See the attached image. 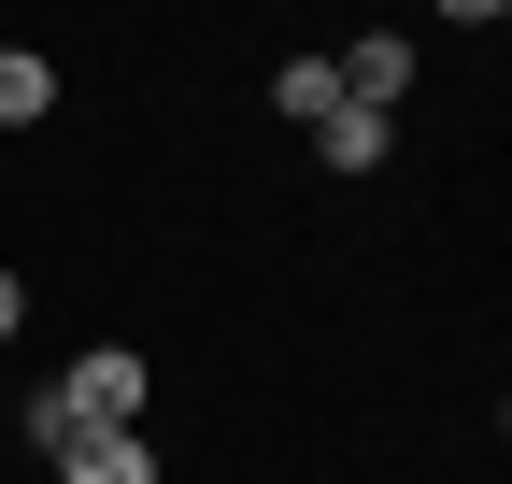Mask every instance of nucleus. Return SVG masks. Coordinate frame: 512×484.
<instances>
[{"instance_id": "1", "label": "nucleus", "mask_w": 512, "mask_h": 484, "mask_svg": "<svg viewBox=\"0 0 512 484\" xmlns=\"http://www.w3.org/2000/svg\"><path fill=\"white\" fill-rule=\"evenodd\" d=\"M57 399H72V428H143V356H128V342H86L72 371H57Z\"/></svg>"}, {"instance_id": "2", "label": "nucleus", "mask_w": 512, "mask_h": 484, "mask_svg": "<svg viewBox=\"0 0 512 484\" xmlns=\"http://www.w3.org/2000/svg\"><path fill=\"white\" fill-rule=\"evenodd\" d=\"M57 484H157V442L143 428H86L72 456H57Z\"/></svg>"}, {"instance_id": "3", "label": "nucleus", "mask_w": 512, "mask_h": 484, "mask_svg": "<svg viewBox=\"0 0 512 484\" xmlns=\"http://www.w3.org/2000/svg\"><path fill=\"white\" fill-rule=\"evenodd\" d=\"M399 86H413V43H399V29H370V43H342V100H356V114H384Z\"/></svg>"}, {"instance_id": "4", "label": "nucleus", "mask_w": 512, "mask_h": 484, "mask_svg": "<svg viewBox=\"0 0 512 484\" xmlns=\"http://www.w3.org/2000/svg\"><path fill=\"white\" fill-rule=\"evenodd\" d=\"M57 114V57L43 43H0V129H43Z\"/></svg>"}, {"instance_id": "5", "label": "nucleus", "mask_w": 512, "mask_h": 484, "mask_svg": "<svg viewBox=\"0 0 512 484\" xmlns=\"http://www.w3.org/2000/svg\"><path fill=\"white\" fill-rule=\"evenodd\" d=\"M271 100H285V129H328V114H342V57H285Z\"/></svg>"}, {"instance_id": "6", "label": "nucleus", "mask_w": 512, "mask_h": 484, "mask_svg": "<svg viewBox=\"0 0 512 484\" xmlns=\"http://www.w3.org/2000/svg\"><path fill=\"white\" fill-rule=\"evenodd\" d=\"M313 157H328V171H384V157H399V129H384V114H328V129H313Z\"/></svg>"}, {"instance_id": "7", "label": "nucleus", "mask_w": 512, "mask_h": 484, "mask_svg": "<svg viewBox=\"0 0 512 484\" xmlns=\"http://www.w3.org/2000/svg\"><path fill=\"white\" fill-rule=\"evenodd\" d=\"M86 428H72V399H57V385H29V456H72Z\"/></svg>"}, {"instance_id": "8", "label": "nucleus", "mask_w": 512, "mask_h": 484, "mask_svg": "<svg viewBox=\"0 0 512 484\" xmlns=\"http://www.w3.org/2000/svg\"><path fill=\"white\" fill-rule=\"evenodd\" d=\"M15 314H29V285H15V271H0V342H15Z\"/></svg>"}]
</instances>
